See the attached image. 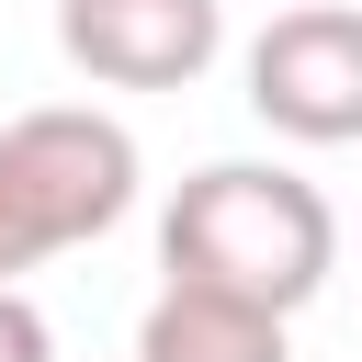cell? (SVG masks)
Instances as JSON below:
<instances>
[{
	"mask_svg": "<svg viewBox=\"0 0 362 362\" xmlns=\"http://www.w3.org/2000/svg\"><path fill=\"white\" fill-rule=\"evenodd\" d=\"M328 272H339V215L283 158H204L158 215V283H181V294L294 317V305H317Z\"/></svg>",
	"mask_w": 362,
	"mask_h": 362,
	"instance_id": "1",
	"label": "cell"
},
{
	"mask_svg": "<svg viewBox=\"0 0 362 362\" xmlns=\"http://www.w3.org/2000/svg\"><path fill=\"white\" fill-rule=\"evenodd\" d=\"M136 215V136L90 102H34L0 124V283L90 249Z\"/></svg>",
	"mask_w": 362,
	"mask_h": 362,
	"instance_id": "2",
	"label": "cell"
},
{
	"mask_svg": "<svg viewBox=\"0 0 362 362\" xmlns=\"http://www.w3.org/2000/svg\"><path fill=\"white\" fill-rule=\"evenodd\" d=\"M249 113L294 147H351L362 136V11L305 0L249 34Z\"/></svg>",
	"mask_w": 362,
	"mask_h": 362,
	"instance_id": "3",
	"label": "cell"
},
{
	"mask_svg": "<svg viewBox=\"0 0 362 362\" xmlns=\"http://www.w3.org/2000/svg\"><path fill=\"white\" fill-rule=\"evenodd\" d=\"M226 45V0H57V57L102 90H192Z\"/></svg>",
	"mask_w": 362,
	"mask_h": 362,
	"instance_id": "4",
	"label": "cell"
},
{
	"mask_svg": "<svg viewBox=\"0 0 362 362\" xmlns=\"http://www.w3.org/2000/svg\"><path fill=\"white\" fill-rule=\"evenodd\" d=\"M136 362H294V339H283V317H260V305L158 283V305L136 317Z\"/></svg>",
	"mask_w": 362,
	"mask_h": 362,
	"instance_id": "5",
	"label": "cell"
},
{
	"mask_svg": "<svg viewBox=\"0 0 362 362\" xmlns=\"http://www.w3.org/2000/svg\"><path fill=\"white\" fill-rule=\"evenodd\" d=\"M0 362H57V328L34 317L23 283H0Z\"/></svg>",
	"mask_w": 362,
	"mask_h": 362,
	"instance_id": "6",
	"label": "cell"
}]
</instances>
